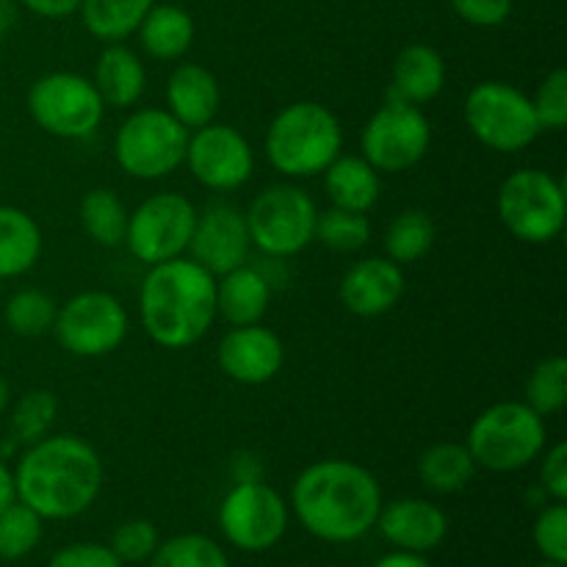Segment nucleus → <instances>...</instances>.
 I'll return each instance as SVG.
<instances>
[{"mask_svg":"<svg viewBox=\"0 0 567 567\" xmlns=\"http://www.w3.org/2000/svg\"><path fill=\"white\" fill-rule=\"evenodd\" d=\"M221 92L214 72L203 64H181L166 83V111L186 131L210 125L219 114Z\"/></svg>","mask_w":567,"mask_h":567,"instance_id":"aec40b11","label":"nucleus"},{"mask_svg":"<svg viewBox=\"0 0 567 567\" xmlns=\"http://www.w3.org/2000/svg\"><path fill=\"white\" fill-rule=\"evenodd\" d=\"M546 441V419L537 415L529 404L498 402L476 415L465 446L476 468L513 474L540 460Z\"/></svg>","mask_w":567,"mask_h":567,"instance_id":"39448f33","label":"nucleus"},{"mask_svg":"<svg viewBox=\"0 0 567 567\" xmlns=\"http://www.w3.org/2000/svg\"><path fill=\"white\" fill-rule=\"evenodd\" d=\"M155 0H81L86 31L105 44H116L138 31Z\"/></svg>","mask_w":567,"mask_h":567,"instance_id":"cd10ccee","label":"nucleus"},{"mask_svg":"<svg viewBox=\"0 0 567 567\" xmlns=\"http://www.w3.org/2000/svg\"><path fill=\"white\" fill-rule=\"evenodd\" d=\"M219 529L241 551H269L288 529L286 498L266 482L241 480L221 498Z\"/></svg>","mask_w":567,"mask_h":567,"instance_id":"4468645a","label":"nucleus"},{"mask_svg":"<svg viewBox=\"0 0 567 567\" xmlns=\"http://www.w3.org/2000/svg\"><path fill=\"white\" fill-rule=\"evenodd\" d=\"M369 216L358 214V210H343L332 205L316 216V241H321L332 252H358L369 244Z\"/></svg>","mask_w":567,"mask_h":567,"instance_id":"2f4dec72","label":"nucleus"},{"mask_svg":"<svg viewBox=\"0 0 567 567\" xmlns=\"http://www.w3.org/2000/svg\"><path fill=\"white\" fill-rule=\"evenodd\" d=\"M138 42L155 61H175L194 42V20L181 6H153L138 25Z\"/></svg>","mask_w":567,"mask_h":567,"instance_id":"a878e982","label":"nucleus"},{"mask_svg":"<svg viewBox=\"0 0 567 567\" xmlns=\"http://www.w3.org/2000/svg\"><path fill=\"white\" fill-rule=\"evenodd\" d=\"M266 158L286 177H316L341 155L338 116L316 100L286 105L266 131Z\"/></svg>","mask_w":567,"mask_h":567,"instance_id":"20e7f679","label":"nucleus"},{"mask_svg":"<svg viewBox=\"0 0 567 567\" xmlns=\"http://www.w3.org/2000/svg\"><path fill=\"white\" fill-rule=\"evenodd\" d=\"M432 144V125L424 111L404 100L388 97L360 133V153L377 172L399 175L424 161Z\"/></svg>","mask_w":567,"mask_h":567,"instance_id":"9b49d317","label":"nucleus"},{"mask_svg":"<svg viewBox=\"0 0 567 567\" xmlns=\"http://www.w3.org/2000/svg\"><path fill=\"white\" fill-rule=\"evenodd\" d=\"M127 216L131 210L120 199V194L111 188H92L81 199V225L86 236L100 247H120L125 244Z\"/></svg>","mask_w":567,"mask_h":567,"instance_id":"c756f323","label":"nucleus"},{"mask_svg":"<svg viewBox=\"0 0 567 567\" xmlns=\"http://www.w3.org/2000/svg\"><path fill=\"white\" fill-rule=\"evenodd\" d=\"M42 258V227L28 210L0 205V282L28 275Z\"/></svg>","mask_w":567,"mask_h":567,"instance_id":"393cba45","label":"nucleus"},{"mask_svg":"<svg viewBox=\"0 0 567 567\" xmlns=\"http://www.w3.org/2000/svg\"><path fill=\"white\" fill-rule=\"evenodd\" d=\"M446 86V61L432 44L413 42L399 50L391 72V94L388 97L404 103L424 105L435 100Z\"/></svg>","mask_w":567,"mask_h":567,"instance_id":"412c9836","label":"nucleus"},{"mask_svg":"<svg viewBox=\"0 0 567 567\" xmlns=\"http://www.w3.org/2000/svg\"><path fill=\"white\" fill-rule=\"evenodd\" d=\"M53 332L75 358H105L127 338L125 305L109 291L75 293L55 313Z\"/></svg>","mask_w":567,"mask_h":567,"instance_id":"ddd939ff","label":"nucleus"},{"mask_svg":"<svg viewBox=\"0 0 567 567\" xmlns=\"http://www.w3.org/2000/svg\"><path fill=\"white\" fill-rule=\"evenodd\" d=\"M158 548V529L150 520H127V524L116 526L114 537H111V551L125 563H147Z\"/></svg>","mask_w":567,"mask_h":567,"instance_id":"58836bf2","label":"nucleus"},{"mask_svg":"<svg viewBox=\"0 0 567 567\" xmlns=\"http://www.w3.org/2000/svg\"><path fill=\"white\" fill-rule=\"evenodd\" d=\"M20 3L44 20H64L81 9V0H20Z\"/></svg>","mask_w":567,"mask_h":567,"instance_id":"37998d69","label":"nucleus"},{"mask_svg":"<svg viewBox=\"0 0 567 567\" xmlns=\"http://www.w3.org/2000/svg\"><path fill=\"white\" fill-rule=\"evenodd\" d=\"M11 502H17V487H14V471L6 465V460L0 457V509L9 507Z\"/></svg>","mask_w":567,"mask_h":567,"instance_id":"a18cd8bd","label":"nucleus"},{"mask_svg":"<svg viewBox=\"0 0 567 567\" xmlns=\"http://www.w3.org/2000/svg\"><path fill=\"white\" fill-rule=\"evenodd\" d=\"M197 214L192 199L181 192H158L127 216L125 244L144 266H158L188 252Z\"/></svg>","mask_w":567,"mask_h":567,"instance_id":"f8f14e48","label":"nucleus"},{"mask_svg":"<svg viewBox=\"0 0 567 567\" xmlns=\"http://www.w3.org/2000/svg\"><path fill=\"white\" fill-rule=\"evenodd\" d=\"M535 546L546 563L567 565V507L565 502H554L543 509L535 520Z\"/></svg>","mask_w":567,"mask_h":567,"instance_id":"4c0bfd02","label":"nucleus"},{"mask_svg":"<svg viewBox=\"0 0 567 567\" xmlns=\"http://www.w3.org/2000/svg\"><path fill=\"white\" fill-rule=\"evenodd\" d=\"M343 308L360 319L391 313L404 297V271L391 258L358 260L338 286Z\"/></svg>","mask_w":567,"mask_h":567,"instance_id":"a211bd4d","label":"nucleus"},{"mask_svg":"<svg viewBox=\"0 0 567 567\" xmlns=\"http://www.w3.org/2000/svg\"><path fill=\"white\" fill-rule=\"evenodd\" d=\"M138 316L150 341L158 347H194L216 319V277L192 258L150 266L138 288Z\"/></svg>","mask_w":567,"mask_h":567,"instance_id":"7ed1b4c3","label":"nucleus"},{"mask_svg":"<svg viewBox=\"0 0 567 567\" xmlns=\"http://www.w3.org/2000/svg\"><path fill=\"white\" fill-rule=\"evenodd\" d=\"M324 192L336 208L369 214L380 203V172L363 155H338L324 172Z\"/></svg>","mask_w":567,"mask_h":567,"instance_id":"b1692460","label":"nucleus"},{"mask_svg":"<svg viewBox=\"0 0 567 567\" xmlns=\"http://www.w3.org/2000/svg\"><path fill=\"white\" fill-rule=\"evenodd\" d=\"M183 164L188 166L199 186L210 192H236L252 177L255 153L241 131L210 122L188 136Z\"/></svg>","mask_w":567,"mask_h":567,"instance_id":"2eb2a0df","label":"nucleus"},{"mask_svg":"<svg viewBox=\"0 0 567 567\" xmlns=\"http://www.w3.org/2000/svg\"><path fill=\"white\" fill-rule=\"evenodd\" d=\"M271 305V286L252 266H238L216 277V316L230 327L260 324Z\"/></svg>","mask_w":567,"mask_h":567,"instance_id":"4be33fe9","label":"nucleus"},{"mask_svg":"<svg viewBox=\"0 0 567 567\" xmlns=\"http://www.w3.org/2000/svg\"><path fill=\"white\" fill-rule=\"evenodd\" d=\"M150 567H230L219 543L205 535H177L158 543Z\"/></svg>","mask_w":567,"mask_h":567,"instance_id":"f704fd0d","label":"nucleus"},{"mask_svg":"<svg viewBox=\"0 0 567 567\" xmlns=\"http://www.w3.org/2000/svg\"><path fill=\"white\" fill-rule=\"evenodd\" d=\"M9 404H11V388H9V382H6V377L0 374V413H3V410H9Z\"/></svg>","mask_w":567,"mask_h":567,"instance_id":"de8ad7c7","label":"nucleus"},{"mask_svg":"<svg viewBox=\"0 0 567 567\" xmlns=\"http://www.w3.org/2000/svg\"><path fill=\"white\" fill-rule=\"evenodd\" d=\"M48 567H122V559L111 551V546L100 543H72L50 557Z\"/></svg>","mask_w":567,"mask_h":567,"instance_id":"ea45409f","label":"nucleus"},{"mask_svg":"<svg viewBox=\"0 0 567 567\" xmlns=\"http://www.w3.org/2000/svg\"><path fill=\"white\" fill-rule=\"evenodd\" d=\"M42 540V518L25 507L22 502H11L9 507L0 509V559L28 557Z\"/></svg>","mask_w":567,"mask_h":567,"instance_id":"c9c22d12","label":"nucleus"},{"mask_svg":"<svg viewBox=\"0 0 567 567\" xmlns=\"http://www.w3.org/2000/svg\"><path fill=\"white\" fill-rule=\"evenodd\" d=\"M55 313H59L55 299L39 288H22L3 305L6 327L20 338H39L53 332Z\"/></svg>","mask_w":567,"mask_h":567,"instance_id":"7c9ffc66","label":"nucleus"},{"mask_svg":"<svg viewBox=\"0 0 567 567\" xmlns=\"http://www.w3.org/2000/svg\"><path fill=\"white\" fill-rule=\"evenodd\" d=\"M291 509L319 540L354 543L374 529L382 509V487L360 463L319 460L293 482Z\"/></svg>","mask_w":567,"mask_h":567,"instance_id":"f03ea898","label":"nucleus"},{"mask_svg":"<svg viewBox=\"0 0 567 567\" xmlns=\"http://www.w3.org/2000/svg\"><path fill=\"white\" fill-rule=\"evenodd\" d=\"M11 9H9V3H6V0H0V44H3V39H6V31H9V25H11Z\"/></svg>","mask_w":567,"mask_h":567,"instance_id":"49530a36","label":"nucleus"},{"mask_svg":"<svg viewBox=\"0 0 567 567\" xmlns=\"http://www.w3.org/2000/svg\"><path fill=\"white\" fill-rule=\"evenodd\" d=\"M374 526L391 546L413 554L435 551L449 535V520L443 509L426 498H399L388 507L382 504Z\"/></svg>","mask_w":567,"mask_h":567,"instance_id":"6ab92c4d","label":"nucleus"},{"mask_svg":"<svg viewBox=\"0 0 567 567\" xmlns=\"http://www.w3.org/2000/svg\"><path fill=\"white\" fill-rule=\"evenodd\" d=\"M216 360L225 377L238 385H266L280 374L286 347L280 336L264 324L233 327L216 347Z\"/></svg>","mask_w":567,"mask_h":567,"instance_id":"f3484780","label":"nucleus"},{"mask_svg":"<svg viewBox=\"0 0 567 567\" xmlns=\"http://www.w3.org/2000/svg\"><path fill=\"white\" fill-rule=\"evenodd\" d=\"M103 460L75 435H48L31 443L14 468L17 502L42 520H70L86 513L103 491Z\"/></svg>","mask_w":567,"mask_h":567,"instance_id":"f257e3e1","label":"nucleus"},{"mask_svg":"<svg viewBox=\"0 0 567 567\" xmlns=\"http://www.w3.org/2000/svg\"><path fill=\"white\" fill-rule=\"evenodd\" d=\"M476 474V463L471 457L465 443L443 441L426 449L419 457V480L426 491L441 493H460L471 485Z\"/></svg>","mask_w":567,"mask_h":567,"instance_id":"bb28decb","label":"nucleus"},{"mask_svg":"<svg viewBox=\"0 0 567 567\" xmlns=\"http://www.w3.org/2000/svg\"><path fill=\"white\" fill-rule=\"evenodd\" d=\"M540 485L554 502H567V443L559 441L551 449H543Z\"/></svg>","mask_w":567,"mask_h":567,"instance_id":"79ce46f5","label":"nucleus"},{"mask_svg":"<svg viewBox=\"0 0 567 567\" xmlns=\"http://www.w3.org/2000/svg\"><path fill=\"white\" fill-rule=\"evenodd\" d=\"M532 109H535L540 131L559 133L567 127V70L548 72L540 81L537 92L532 94Z\"/></svg>","mask_w":567,"mask_h":567,"instance_id":"e433bc0d","label":"nucleus"},{"mask_svg":"<svg viewBox=\"0 0 567 567\" xmlns=\"http://www.w3.org/2000/svg\"><path fill=\"white\" fill-rule=\"evenodd\" d=\"M471 136L496 153H520L540 136L532 97L513 83H476L463 105Z\"/></svg>","mask_w":567,"mask_h":567,"instance_id":"1a4fd4ad","label":"nucleus"},{"mask_svg":"<svg viewBox=\"0 0 567 567\" xmlns=\"http://www.w3.org/2000/svg\"><path fill=\"white\" fill-rule=\"evenodd\" d=\"M382 247H385V258H391L393 264H415L435 247V221L421 208L402 210L388 225L385 236H382Z\"/></svg>","mask_w":567,"mask_h":567,"instance_id":"c85d7f7f","label":"nucleus"},{"mask_svg":"<svg viewBox=\"0 0 567 567\" xmlns=\"http://www.w3.org/2000/svg\"><path fill=\"white\" fill-rule=\"evenodd\" d=\"M192 131L166 109H142L127 116L114 136V158L136 181H161L186 161Z\"/></svg>","mask_w":567,"mask_h":567,"instance_id":"6e6552de","label":"nucleus"},{"mask_svg":"<svg viewBox=\"0 0 567 567\" xmlns=\"http://www.w3.org/2000/svg\"><path fill=\"white\" fill-rule=\"evenodd\" d=\"M498 219L524 244H551L563 236L567 194L559 177L546 169H518L498 188Z\"/></svg>","mask_w":567,"mask_h":567,"instance_id":"423d86ee","label":"nucleus"},{"mask_svg":"<svg viewBox=\"0 0 567 567\" xmlns=\"http://www.w3.org/2000/svg\"><path fill=\"white\" fill-rule=\"evenodd\" d=\"M313 197L293 183L264 188L244 214L249 241L269 258H293L316 241Z\"/></svg>","mask_w":567,"mask_h":567,"instance_id":"0eeeda50","label":"nucleus"},{"mask_svg":"<svg viewBox=\"0 0 567 567\" xmlns=\"http://www.w3.org/2000/svg\"><path fill=\"white\" fill-rule=\"evenodd\" d=\"M371 567H432V565H430V559H424V554L393 551V554H385V557L377 559Z\"/></svg>","mask_w":567,"mask_h":567,"instance_id":"c03bdc74","label":"nucleus"},{"mask_svg":"<svg viewBox=\"0 0 567 567\" xmlns=\"http://www.w3.org/2000/svg\"><path fill=\"white\" fill-rule=\"evenodd\" d=\"M92 83L105 105H111V109H131V105L142 100L144 86H147V70H144L142 59L131 48L116 42L100 53L97 64H94Z\"/></svg>","mask_w":567,"mask_h":567,"instance_id":"5701e85b","label":"nucleus"},{"mask_svg":"<svg viewBox=\"0 0 567 567\" xmlns=\"http://www.w3.org/2000/svg\"><path fill=\"white\" fill-rule=\"evenodd\" d=\"M249 249H252V241H249L247 219L241 210L227 203H214L203 214H197L188 252L194 264L203 266L208 275L221 277L244 266Z\"/></svg>","mask_w":567,"mask_h":567,"instance_id":"dca6fc26","label":"nucleus"},{"mask_svg":"<svg viewBox=\"0 0 567 567\" xmlns=\"http://www.w3.org/2000/svg\"><path fill=\"white\" fill-rule=\"evenodd\" d=\"M526 404L537 415H557L567 404V360L563 354L540 360L526 380Z\"/></svg>","mask_w":567,"mask_h":567,"instance_id":"473e14b6","label":"nucleus"},{"mask_svg":"<svg viewBox=\"0 0 567 567\" xmlns=\"http://www.w3.org/2000/svg\"><path fill=\"white\" fill-rule=\"evenodd\" d=\"M28 114L55 138H89L103 125L105 103L94 83L78 72H48L28 89Z\"/></svg>","mask_w":567,"mask_h":567,"instance_id":"9d476101","label":"nucleus"},{"mask_svg":"<svg viewBox=\"0 0 567 567\" xmlns=\"http://www.w3.org/2000/svg\"><path fill=\"white\" fill-rule=\"evenodd\" d=\"M454 14L476 28H496L513 14V0H449Z\"/></svg>","mask_w":567,"mask_h":567,"instance_id":"a19ab883","label":"nucleus"},{"mask_svg":"<svg viewBox=\"0 0 567 567\" xmlns=\"http://www.w3.org/2000/svg\"><path fill=\"white\" fill-rule=\"evenodd\" d=\"M59 415V399L50 391H28L11 410V441L31 446L50 435Z\"/></svg>","mask_w":567,"mask_h":567,"instance_id":"72a5a7b5","label":"nucleus"},{"mask_svg":"<svg viewBox=\"0 0 567 567\" xmlns=\"http://www.w3.org/2000/svg\"><path fill=\"white\" fill-rule=\"evenodd\" d=\"M535 567H565V565H554V563H543V565H535Z\"/></svg>","mask_w":567,"mask_h":567,"instance_id":"09e8293b","label":"nucleus"}]
</instances>
